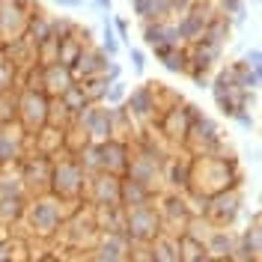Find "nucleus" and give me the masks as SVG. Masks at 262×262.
Here are the masks:
<instances>
[{
	"label": "nucleus",
	"mask_w": 262,
	"mask_h": 262,
	"mask_svg": "<svg viewBox=\"0 0 262 262\" xmlns=\"http://www.w3.org/2000/svg\"><path fill=\"white\" fill-rule=\"evenodd\" d=\"M242 185V173L232 155H203L194 158L191 164V182H188V194L200 196H214L221 191L238 188Z\"/></svg>",
	"instance_id": "1"
},
{
	"label": "nucleus",
	"mask_w": 262,
	"mask_h": 262,
	"mask_svg": "<svg viewBox=\"0 0 262 262\" xmlns=\"http://www.w3.org/2000/svg\"><path fill=\"white\" fill-rule=\"evenodd\" d=\"M69 212H72V209L51 194L30 196V200H27V209H24V221H21V224H27V235H24V238L57 242Z\"/></svg>",
	"instance_id": "2"
},
{
	"label": "nucleus",
	"mask_w": 262,
	"mask_h": 262,
	"mask_svg": "<svg viewBox=\"0 0 262 262\" xmlns=\"http://www.w3.org/2000/svg\"><path fill=\"white\" fill-rule=\"evenodd\" d=\"M54 170H51V188L48 194L57 196L60 203H66L69 209L83 203V188H86V173L81 170V164L75 161L72 152H60L51 158Z\"/></svg>",
	"instance_id": "3"
},
{
	"label": "nucleus",
	"mask_w": 262,
	"mask_h": 262,
	"mask_svg": "<svg viewBox=\"0 0 262 262\" xmlns=\"http://www.w3.org/2000/svg\"><path fill=\"white\" fill-rule=\"evenodd\" d=\"M161 90H164V83L146 81V83H140V86H134L125 96L122 107L134 119L137 128H146V125H152L158 119V114H161Z\"/></svg>",
	"instance_id": "4"
},
{
	"label": "nucleus",
	"mask_w": 262,
	"mask_h": 262,
	"mask_svg": "<svg viewBox=\"0 0 262 262\" xmlns=\"http://www.w3.org/2000/svg\"><path fill=\"white\" fill-rule=\"evenodd\" d=\"M158 200V196H155ZM155 200L146 203V206H134V209H125V235H128L131 245H149L161 235V214H158V206Z\"/></svg>",
	"instance_id": "5"
},
{
	"label": "nucleus",
	"mask_w": 262,
	"mask_h": 262,
	"mask_svg": "<svg viewBox=\"0 0 262 262\" xmlns=\"http://www.w3.org/2000/svg\"><path fill=\"white\" fill-rule=\"evenodd\" d=\"M214 15H217V6H214L212 0H196V3H191V9L182 12L179 21H173L176 24V33H179V42L185 48L188 45H196L203 39L206 27L212 24Z\"/></svg>",
	"instance_id": "6"
},
{
	"label": "nucleus",
	"mask_w": 262,
	"mask_h": 262,
	"mask_svg": "<svg viewBox=\"0 0 262 262\" xmlns=\"http://www.w3.org/2000/svg\"><path fill=\"white\" fill-rule=\"evenodd\" d=\"M48 111H51V98L45 93L36 90H18V114L15 122L27 134H36L39 128L48 125Z\"/></svg>",
	"instance_id": "7"
},
{
	"label": "nucleus",
	"mask_w": 262,
	"mask_h": 262,
	"mask_svg": "<svg viewBox=\"0 0 262 262\" xmlns=\"http://www.w3.org/2000/svg\"><path fill=\"white\" fill-rule=\"evenodd\" d=\"M51 170H54V161L45 158V155H39V152H27V155L18 161V176H21V185H24L27 196L48 194Z\"/></svg>",
	"instance_id": "8"
},
{
	"label": "nucleus",
	"mask_w": 262,
	"mask_h": 262,
	"mask_svg": "<svg viewBox=\"0 0 262 262\" xmlns=\"http://www.w3.org/2000/svg\"><path fill=\"white\" fill-rule=\"evenodd\" d=\"M161 164H164V158H155V155H149V152H140V149L131 146L125 179L149 188L152 194H161Z\"/></svg>",
	"instance_id": "9"
},
{
	"label": "nucleus",
	"mask_w": 262,
	"mask_h": 262,
	"mask_svg": "<svg viewBox=\"0 0 262 262\" xmlns=\"http://www.w3.org/2000/svg\"><path fill=\"white\" fill-rule=\"evenodd\" d=\"M245 206V194H242V185L238 188H229V191H221V194L209 196V209H206V221L212 227H221V229H229L232 221L238 217Z\"/></svg>",
	"instance_id": "10"
},
{
	"label": "nucleus",
	"mask_w": 262,
	"mask_h": 262,
	"mask_svg": "<svg viewBox=\"0 0 262 262\" xmlns=\"http://www.w3.org/2000/svg\"><path fill=\"white\" fill-rule=\"evenodd\" d=\"M119 182L111 173H96L86 176V188H83V206L90 209H116L119 206Z\"/></svg>",
	"instance_id": "11"
},
{
	"label": "nucleus",
	"mask_w": 262,
	"mask_h": 262,
	"mask_svg": "<svg viewBox=\"0 0 262 262\" xmlns=\"http://www.w3.org/2000/svg\"><path fill=\"white\" fill-rule=\"evenodd\" d=\"M191 164L194 158L185 152V149H173L161 164V191L170 194H185L188 191V182H191Z\"/></svg>",
	"instance_id": "12"
},
{
	"label": "nucleus",
	"mask_w": 262,
	"mask_h": 262,
	"mask_svg": "<svg viewBox=\"0 0 262 262\" xmlns=\"http://www.w3.org/2000/svg\"><path fill=\"white\" fill-rule=\"evenodd\" d=\"M111 116H114V107L90 104L86 111H81L75 116V125L81 128V134L90 143H107L111 140Z\"/></svg>",
	"instance_id": "13"
},
{
	"label": "nucleus",
	"mask_w": 262,
	"mask_h": 262,
	"mask_svg": "<svg viewBox=\"0 0 262 262\" xmlns=\"http://www.w3.org/2000/svg\"><path fill=\"white\" fill-rule=\"evenodd\" d=\"M27 152H30V134L18 122L0 125V170L3 167H15Z\"/></svg>",
	"instance_id": "14"
},
{
	"label": "nucleus",
	"mask_w": 262,
	"mask_h": 262,
	"mask_svg": "<svg viewBox=\"0 0 262 262\" xmlns=\"http://www.w3.org/2000/svg\"><path fill=\"white\" fill-rule=\"evenodd\" d=\"M259 259H262V224H259V212H253L245 232L235 235L232 262H259Z\"/></svg>",
	"instance_id": "15"
},
{
	"label": "nucleus",
	"mask_w": 262,
	"mask_h": 262,
	"mask_svg": "<svg viewBox=\"0 0 262 262\" xmlns=\"http://www.w3.org/2000/svg\"><path fill=\"white\" fill-rule=\"evenodd\" d=\"M128 158H131L128 143H119V140L101 143V173H111L116 179H122L125 170H128Z\"/></svg>",
	"instance_id": "16"
},
{
	"label": "nucleus",
	"mask_w": 262,
	"mask_h": 262,
	"mask_svg": "<svg viewBox=\"0 0 262 262\" xmlns=\"http://www.w3.org/2000/svg\"><path fill=\"white\" fill-rule=\"evenodd\" d=\"M107 57L98 51V45H86V48L78 54V60H75V66H72V78L75 81H86V78H96V75H101L104 69H107Z\"/></svg>",
	"instance_id": "17"
},
{
	"label": "nucleus",
	"mask_w": 262,
	"mask_h": 262,
	"mask_svg": "<svg viewBox=\"0 0 262 262\" xmlns=\"http://www.w3.org/2000/svg\"><path fill=\"white\" fill-rule=\"evenodd\" d=\"M72 83H75L72 69H66V66H60V63L42 66V93L48 98H60Z\"/></svg>",
	"instance_id": "18"
},
{
	"label": "nucleus",
	"mask_w": 262,
	"mask_h": 262,
	"mask_svg": "<svg viewBox=\"0 0 262 262\" xmlns=\"http://www.w3.org/2000/svg\"><path fill=\"white\" fill-rule=\"evenodd\" d=\"M203 250H206L209 259H232V253H235V235L229 229L212 227V232L203 242Z\"/></svg>",
	"instance_id": "19"
},
{
	"label": "nucleus",
	"mask_w": 262,
	"mask_h": 262,
	"mask_svg": "<svg viewBox=\"0 0 262 262\" xmlns=\"http://www.w3.org/2000/svg\"><path fill=\"white\" fill-rule=\"evenodd\" d=\"M143 42H146L149 48H158V45H182L173 21H149V24H143Z\"/></svg>",
	"instance_id": "20"
},
{
	"label": "nucleus",
	"mask_w": 262,
	"mask_h": 262,
	"mask_svg": "<svg viewBox=\"0 0 262 262\" xmlns=\"http://www.w3.org/2000/svg\"><path fill=\"white\" fill-rule=\"evenodd\" d=\"M155 54V60H161V66L167 72H173V75H185L188 72V51L185 45H158V48H152Z\"/></svg>",
	"instance_id": "21"
},
{
	"label": "nucleus",
	"mask_w": 262,
	"mask_h": 262,
	"mask_svg": "<svg viewBox=\"0 0 262 262\" xmlns=\"http://www.w3.org/2000/svg\"><path fill=\"white\" fill-rule=\"evenodd\" d=\"M158 194H152L149 188H143V185H137V182H131L122 176V182H119V206L122 209H134V206H146V203H152Z\"/></svg>",
	"instance_id": "22"
},
{
	"label": "nucleus",
	"mask_w": 262,
	"mask_h": 262,
	"mask_svg": "<svg viewBox=\"0 0 262 262\" xmlns=\"http://www.w3.org/2000/svg\"><path fill=\"white\" fill-rule=\"evenodd\" d=\"M149 256L152 262H179V235L161 232L155 242H149Z\"/></svg>",
	"instance_id": "23"
},
{
	"label": "nucleus",
	"mask_w": 262,
	"mask_h": 262,
	"mask_svg": "<svg viewBox=\"0 0 262 262\" xmlns=\"http://www.w3.org/2000/svg\"><path fill=\"white\" fill-rule=\"evenodd\" d=\"M57 101H60V104H63L72 116H78L81 111H86V107H90V101H86V96H83V90H81V83H78V81L72 83V86H69L63 96L57 98Z\"/></svg>",
	"instance_id": "24"
},
{
	"label": "nucleus",
	"mask_w": 262,
	"mask_h": 262,
	"mask_svg": "<svg viewBox=\"0 0 262 262\" xmlns=\"http://www.w3.org/2000/svg\"><path fill=\"white\" fill-rule=\"evenodd\" d=\"M101 42H98V51L107 57V60H116L119 57V39H116V33H114V24H111V18L107 15H101Z\"/></svg>",
	"instance_id": "25"
},
{
	"label": "nucleus",
	"mask_w": 262,
	"mask_h": 262,
	"mask_svg": "<svg viewBox=\"0 0 262 262\" xmlns=\"http://www.w3.org/2000/svg\"><path fill=\"white\" fill-rule=\"evenodd\" d=\"M18 81H21V72L9 63V57L0 51V93H15Z\"/></svg>",
	"instance_id": "26"
},
{
	"label": "nucleus",
	"mask_w": 262,
	"mask_h": 262,
	"mask_svg": "<svg viewBox=\"0 0 262 262\" xmlns=\"http://www.w3.org/2000/svg\"><path fill=\"white\" fill-rule=\"evenodd\" d=\"M206 250L200 242L188 238V235H179V262H194V259H203Z\"/></svg>",
	"instance_id": "27"
},
{
	"label": "nucleus",
	"mask_w": 262,
	"mask_h": 262,
	"mask_svg": "<svg viewBox=\"0 0 262 262\" xmlns=\"http://www.w3.org/2000/svg\"><path fill=\"white\" fill-rule=\"evenodd\" d=\"M125 96H128V83L114 81L107 86V93H104V104H107V107H119V104H125Z\"/></svg>",
	"instance_id": "28"
},
{
	"label": "nucleus",
	"mask_w": 262,
	"mask_h": 262,
	"mask_svg": "<svg viewBox=\"0 0 262 262\" xmlns=\"http://www.w3.org/2000/svg\"><path fill=\"white\" fill-rule=\"evenodd\" d=\"M242 63H245L250 72H262V48H259V45H253V48L247 51Z\"/></svg>",
	"instance_id": "29"
},
{
	"label": "nucleus",
	"mask_w": 262,
	"mask_h": 262,
	"mask_svg": "<svg viewBox=\"0 0 262 262\" xmlns=\"http://www.w3.org/2000/svg\"><path fill=\"white\" fill-rule=\"evenodd\" d=\"M128 57H131V66H134V75L143 78V72H146V54L140 48H128Z\"/></svg>",
	"instance_id": "30"
},
{
	"label": "nucleus",
	"mask_w": 262,
	"mask_h": 262,
	"mask_svg": "<svg viewBox=\"0 0 262 262\" xmlns=\"http://www.w3.org/2000/svg\"><path fill=\"white\" fill-rule=\"evenodd\" d=\"M232 122H235L242 131H247V134L256 128V119H253V114H250V111H238V114L232 116Z\"/></svg>",
	"instance_id": "31"
},
{
	"label": "nucleus",
	"mask_w": 262,
	"mask_h": 262,
	"mask_svg": "<svg viewBox=\"0 0 262 262\" xmlns=\"http://www.w3.org/2000/svg\"><path fill=\"white\" fill-rule=\"evenodd\" d=\"M30 262H63L57 250H48V253H39V256H30Z\"/></svg>",
	"instance_id": "32"
},
{
	"label": "nucleus",
	"mask_w": 262,
	"mask_h": 262,
	"mask_svg": "<svg viewBox=\"0 0 262 262\" xmlns=\"http://www.w3.org/2000/svg\"><path fill=\"white\" fill-rule=\"evenodd\" d=\"M191 81H194L196 90H209V86H212V78H209V75H191Z\"/></svg>",
	"instance_id": "33"
},
{
	"label": "nucleus",
	"mask_w": 262,
	"mask_h": 262,
	"mask_svg": "<svg viewBox=\"0 0 262 262\" xmlns=\"http://www.w3.org/2000/svg\"><path fill=\"white\" fill-rule=\"evenodd\" d=\"M90 3H93V9H101L104 15H107V12L114 9V0H90Z\"/></svg>",
	"instance_id": "34"
},
{
	"label": "nucleus",
	"mask_w": 262,
	"mask_h": 262,
	"mask_svg": "<svg viewBox=\"0 0 262 262\" xmlns=\"http://www.w3.org/2000/svg\"><path fill=\"white\" fill-rule=\"evenodd\" d=\"M57 6H63V9H81L83 0H54Z\"/></svg>",
	"instance_id": "35"
},
{
	"label": "nucleus",
	"mask_w": 262,
	"mask_h": 262,
	"mask_svg": "<svg viewBox=\"0 0 262 262\" xmlns=\"http://www.w3.org/2000/svg\"><path fill=\"white\" fill-rule=\"evenodd\" d=\"M194 262H212V259H209V256H203V259H194Z\"/></svg>",
	"instance_id": "36"
},
{
	"label": "nucleus",
	"mask_w": 262,
	"mask_h": 262,
	"mask_svg": "<svg viewBox=\"0 0 262 262\" xmlns=\"http://www.w3.org/2000/svg\"><path fill=\"white\" fill-rule=\"evenodd\" d=\"M212 262H232V259H212Z\"/></svg>",
	"instance_id": "37"
},
{
	"label": "nucleus",
	"mask_w": 262,
	"mask_h": 262,
	"mask_svg": "<svg viewBox=\"0 0 262 262\" xmlns=\"http://www.w3.org/2000/svg\"><path fill=\"white\" fill-rule=\"evenodd\" d=\"M188 3H196V0H188Z\"/></svg>",
	"instance_id": "38"
},
{
	"label": "nucleus",
	"mask_w": 262,
	"mask_h": 262,
	"mask_svg": "<svg viewBox=\"0 0 262 262\" xmlns=\"http://www.w3.org/2000/svg\"><path fill=\"white\" fill-rule=\"evenodd\" d=\"M131 3H134V0H131Z\"/></svg>",
	"instance_id": "39"
}]
</instances>
